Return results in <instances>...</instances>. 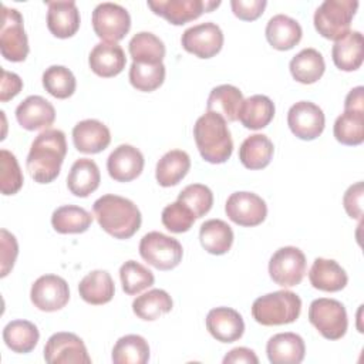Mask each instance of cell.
I'll list each match as a JSON object with an SVG mask.
<instances>
[{
  "label": "cell",
  "mask_w": 364,
  "mask_h": 364,
  "mask_svg": "<svg viewBox=\"0 0 364 364\" xmlns=\"http://www.w3.org/2000/svg\"><path fill=\"white\" fill-rule=\"evenodd\" d=\"M67 155L65 134L60 129H44L33 141L26 166L34 182L50 183L58 175Z\"/></svg>",
  "instance_id": "obj_1"
},
{
  "label": "cell",
  "mask_w": 364,
  "mask_h": 364,
  "mask_svg": "<svg viewBox=\"0 0 364 364\" xmlns=\"http://www.w3.org/2000/svg\"><path fill=\"white\" fill-rule=\"evenodd\" d=\"M92 210L101 229L115 239H129L141 228V212L127 198L107 193L94 202Z\"/></svg>",
  "instance_id": "obj_2"
},
{
  "label": "cell",
  "mask_w": 364,
  "mask_h": 364,
  "mask_svg": "<svg viewBox=\"0 0 364 364\" xmlns=\"http://www.w3.org/2000/svg\"><path fill=\"white\" fill-rule=\"evenodd\" d=\"M193 138L200 156L210 164L226 162L233 152V141L226 119L206 111L193 125Z\"/></svg>",
  "instance_id": "obj_3"
},
{
  "label": "cell",
  "mask_w": 364,
  "mask_h": 364,
  "mask_svg": "<svg viewBox=\"0 0 364 364\" xmlns=\"http://www.w3.org/2000/svg\"><path fill=\"white\" fill-rule=\"evenodd\" d=\"M301 311L300 297L290 290H277L257 297L252 316L262 326H283L296 321Z\"/></svg>",
  "instance_id": "obj_4"
},
{
  "label": "cell",
  "mask_w": 364,
  "mask_h": 364,
  "mask_svg": "<svg viewBox=\"0 0 364 364\" xmlns=\"http://www.w3.org/2000/svg\"><path fill=\"white\" fill-rule=\"evenodd\" d=\"M358 9L357 0H326L314 11V27L328 40H340L350 33L353 17Z\"/></svg>",
  "instance_id": "obj_5"
},
{
  "label": "cell",
  "mask_w": 364,
  "mask_h": 364,
  "mask_svg": "<svg viewBox=\"0 0 364 364\" xmlns=\"http://www.w3.org/2000/svg\"><path fill=\"white\" fill-rule=\"evenodd\" d=\"M309 321L327 340L341 338L348 327L346 307L336 299H316L309 307Z\"/></svg>",
  "instance_id": "obj_6"
},
{
  "label": "cell",
  "mask_w": 364,
  "mask_h": 364,
  "mask_svg": "<svg viewBox=\"0 0 364 364\" xmlns=\"http://www.w3.org/2000/svg\"><path fill=\"white\" fill-rule=\"evenodd\" d=\"M141 257L158 270H171L176 267L183 256L182 245L161 232H149L139 242Z\"/></svg>",
  "instance_id": "obj_7"
},
{
  "label": "cell",
  "mask_w": 364,
  "mask_h": 364,
  "mask_svg": "<svg viewBox=\"0 0 364 364\" xmlns=\"http://www.w3.org/2000/svg\"><path fill=\"white\" fill-rule=\"evenodd\" d=\"M1 26H0V50L1 55L11 61H24L28 55V40L24 31L23 16L18 10L1 6Z\"/></svg>",
  "instance_id": "obj_8"
},
{
  "label": "cell",
  "mask_w": 364,
  "mask_h": 364,
  "mask_svg": "<svg viewBox=\"0 0 364 364\" xmlns=\"http://www.w3.org/2000/svg\"><path fill=\"white\" fill-rule=\"evenodd\" d=\"M91 23L95 34L107 43L122 40L131 28V17L127 9L111 1L100 3L94 9Z\"/></svg>",
  "instance_id": "obj_9"
},
{
  "label": "cell",
  "mask_w": 364,
  "mask_h": 364,
  "mask_svg": "<svg viewBox=\"0 0 364 364\" xmlns=\"http://www.w3.org/2000/svg\"><path fill=\"white\" fill-rule=\"evenodd\" d=\"M270 279L282 287L297 286L306 274V256L294 246L277 249L269 262Z\"/></svg>",
  "instance_id": "obj_10"
},
{
  "label": "cell",
  "mask_w": 364,
  "mask_h": 364,
  "mask_svg": "<svg viewBox=\"0 0 364 364\" xmlns=\"http://www.w3.org/2000/svg\"><path fill=\"white\" fill-rule=\"evenodd\" d=\"M44 360L48 364H90L84 341L74 333H54L44 346Z\"/></svg>",
  "instance_id": "obj_11"
},
{
  "label": "cell",
  "mask_w": 364,
  "mask_h": 364,
  "mask_svg": "<svg viewBox=\"0 0 364 364\" xmlns=\"http://www.w3.org/2000/svg\"><path fill=\"white\" fill-rule=\"evenodd\" d=\"M220 1L210 0H156L148 1V7L173 26H182L198 18L202 13L212 11Z\"/></svg>",
  "instance_id": "obj_12"
},
{
  "label": "cell",
  "mask_w": 364,
  "mask_h": 364,
  "mask_svg": "<svg viewBox=\"0 0 364 364\" xmlns=\"http://www.w3.org/2000/svg\"><path fill=\"white\" fill-rule=\"evenodd\" d=\"M181 44L188 53L199 58H210L222 50L223 33L216 23H200L183 31Z\"/></svg>",
  "instance_id": "obj_13"
},
{
  "label": "cell",
  "mask_w": 364,
  "mask_h": 364,
  "mask_svg": "<svg viewBox=\"0 0 364 364\" xmlns=\"http://www.w3.org/2000/svg\"><path fill=\"white\" fill-rule=\"evenodd\" d=\"M225 212L228 218L239 226H257L267 216L266 202L253 192H233L226 203Z\"/></svg>",
  "instance_id": "obj_14"
},
{
  "label": "cell",
  "mask_w": 364,
  "mask_h": 364,
  "mask_svg": "<svg viewBox=\"0 0 364 364\" xmlns=\"http://www.w3.org/2000/svg\"><path fill=\"white\" fill-rule=\"evenodd\" d=\"M30 299L34 307L41 311L61 310L70 300L67 282L57 274L40 276L31 286Z\"/></svg>",
  "instance_id": "obj_15"
},
{
  "label": "cell",
  "mask_w": 364,
  "mask_h": 364,
  "mask_svg": "<svg viewBox=\"0 0 364 364\" xmlns=\"http://www.w3.org/2000/svg\"><path fill=\"white\" fill-rule=\"evenodd\" d=\"M326 124L323 109L310 101L293 104L287 112V125L300 139L311 141L321 135Z\"/></svg>",
  "instance_id": "obj_16"
},
{
  "label": "cell",
  "mask_w": 364,
  "mask_h": 364,
  "mask_svg": "<svg viewBox=\"0 0 364 364\" xmlns=\"http://www.w3.org/2000/svg\"><path fill=\"white\" fill-rule=\"evenodd\" d=\"M144 155L132 145H118L107 159L109 176L117 182H131L136 179L144 169Z\"/></svg>",
  "instance_id": "obj_17"
},
{
  "label": "cell",
  "mask_w": 364,
  "mask_h": 364,
  "mask_svg": "<svg viewBox=\"0 0 364 364\" xmlns=\"http://www.w3.org/2000/svg\"><path fill=\"white\" fill-rule=\"evenodd\" d=\"M206 328L220 343H233L245 333L242 316L230 307L212 309L206 316Z\"/></svg>",
  "instance_id": "obj_18"
},
{
  "label": "cell",
  "mask_w": 364,
  "mask_h": 364,
  "mask_svg": "<svg viewBox=\"0 0 364 364\" xmlns=\"http://www.w3.org/2000/svg\"><path fill=\"white\" fill-rule=\"evenodd\" d=\"M16 118L27 131L48 129L55 119V109L53 104L41 95H30L17 105Z\"/></svg>",
  "instance_id": "obj_19"
},
{
  "label": "cell",
  "mask_w": 364,
  "mask_h": 364,
  "mask_svg": "<svg viewBox=\"0 0 364 364\" xmlns=\"http://www.w3.org/2000/svg\"><path fill=\"white\" fill-rule=\"evenodd\" d=\"M73 142L82 154H98L111 142V132L98 119H84L73 128Z\"/></svg>",
  "instance_id": "obj_20"
},
{
  "label": "cell",
  "mask_w": 364,
  "mask_h": 364,
  "mask_svg": "<svg viewBox=\"0 0 364 364\" xmlns=\"http://www.w3.org/2000/svg\"><path fill=\"white\" fill-rule=\"evenodd\" d=\"M90 68L98 77L109 78L118 75L127 64V57L117 43H98L88 57Z\"/></svg>",
  "instance_id": "obj_21"
},
{
  "label": "cell",
  "mask_w": 364,
  "mask_h": 364,
  "mask_svg": "<svg viewBox=\"0 0 364 364\" xmlns=\"http://www.w3.org/2000/svg\"><path fill=\"white\" fill-rule=\"evenodd\" d=\"M47 27L58 38L73 37L80 28V11L75 1H47Z\"/></svg>",
  "instance_id": "obj_22"
},
{
  "label": "cell",
  "mask_w": 364,
  "mask_h": 364,
  "mask_svg": "<svg viewBox=\"0 0 364 364\" xmlns=\"http://www.w3.org/2000/svg\"><path fill=\"white\" fill-rule=\"evenodd\" d=\"M266 353L273 364H299L304 358L306 346L296 333H279L269 338Z\"/></svg>",
  "instance_id": "obj_23"
},
{
  "label": "cell",
  "mask_w": 364,
  "mask_h": 364,
  "mask_svg": "<svg viewBox=\"0 0 364 364\" xmlns=\"http://www.w3.org/2000/svg\"><path fill=\"white\" fill-rule=\"evenodd\" d=\"M309 280L314 289L333 293L347 286L348 276L336 260L317 257L310 267Z\"/></svg>",
  "instance_id": "obj_24"
},
{
  "label": "cell",
  "mask_w": 364,
  "mask_h": 364,
  "mask_svg": "<svg viewBox=\"0 0 364 364\" xmlns=\"http://www.w3.org/2000/svg\"><path fill=\"white\" fill-rule=\"evenodd\" d=\"M266 38L269 44L280 51L293 48L301 40L303 30L299 21L286 16L276 14L266 24Z\"/></svg>",
  "instance_id": "obj_25"
},
{
  "label": "cell",
  "mask_w": 364,
  "mask_h": 364,
  "mask_svg": "<svg viewBox=\"0 0 364 364\" xmlns=\"http://www.w3.org/2000/svg\"><path fill=\"white\" fill-rule=\"evenodd\" d=\"M100 182L101 175L98 165L90 158L77 159L67 176L68 191L78 198H87L91 195L100 186Z\"/></svg>",
  "instance_id": "obj_26"
},
{
  "label": "cell",
  "mask_w": 364,
  "mask_h": 364,
  "mask_svg": "<svg viewBox=\"0 0 364 364\" xmlns=\"http://www.w3.org/2000/svg\"><path fill=\"white\" fill-rule=\"evenodd\" d=\"M331 57L336 67L341 71L358 70L364 58L363 34L360 31H350L337 40L331 48Z\"/></svg>",
  "instance_id": "obj_27"
},
{
  "label": "cell",
  "mask_w": 364,
  "mask_h": 364,
  "mask_svg": "<svg viewBox=\"0 0 364 364\" xmlns=\"http://www.w3.org/2000/svg\"><path fill=\"white\" fill-rule=\"evenodd\" d=\"M274 104L269 97L256 94L243 100L237 119L247 129H262L270 124L274 117Z\"/></svg>",
  "instance_id": "obj_28"
},
{
  "label": "cell",
  "mask_w": 364,
  "mask_h": 364,
  "mask_svg": "<svg viewBox=\"0 0 364 364\" xmlns=\"http://www.w3.org/2000/svg\"><path fill=\"white\" fill-rule=\"evenodd\" d=\"M78 293L88 304H105L114 297V280L107 270H92L80 282Z\"/></svg>",
  "instance_id": "obj_29"
},
{
  "label": "cell",
  "mask_w": 364,
  "mask_h": 364,
  "mask_svg": "<svg viewBox=\"0 0 364 364\" xmlns=\"http://www.w3.org/2000/svg\"><path fill=\"white\" fill-rule=\"evenodd\" d=\"M189 169V155L182 149H172L158 161L155 178L161 186L169 188L178 185L186 176Z\"/></svg>",
  "instance_id": "obj_30"
},
{
  "label": "cell",
  "mask_w": 364,
  "mask_h": 364,
  "mask_svg": "<svg viewBox=\"0 0 364 364\" xmlns=\"http://www.w3.org/2000/svg\"><path fill=\"white\" fill-rule=\"evenodd\" d=\"M291 77L301 84H313L318 81L326 70V63L320 51L316 48H303L289 64Z\"/></svg>",
  "instance_id": "obj_31"
},
{
  "label": "cell",
  "mask_w": 364,
  "mask_h": 364,
  "mask_svg": "<svg viewBox=\"0 0 364 364\" xmlns=\"http://www.w3.org/2000/svg\"><path fill=\"white\" fill-rule=\"evenodd\" d=\"M242 102L243 95L237 87L230 84H222L210 91L206 102V109L219 114L229 122H233L237 119Z\"/></svg>",
  "instance_id": "obj_32"
},
{
  "label": "cell",
  "mask_w": 364,
  "mask_h": 364,
  "mask_svg": "<svg viewBox=\"0 0 364 364\" xmlns=\"http://www.w3.org/2000/svg\"><path fill=\"white\" fill-rule=\"evenodd\" d=\"M273 142L263 134L247 136L239 148V159L247 169H263L273 158Z\"/></svg>",
  "instance_id": "obj_33"
},
{
  "label": "cell",
  "mask_w": 364,
  "mask_h": 364,
  "mask_svg": "<svg viewBox=\"0 0 364 364\" xmlns=\"http://www.w3.org/2000/svg\"><path fill=\"white\" fill-rule=\"evenodd\" d=\"M202 247L210 255H225L233 243V230L222 219H209L202 223L199 230Z\"/></svg>",
  "instance_id": "obj_34"
},
{
  "label": "cell",
  "mask_w": 364,
  "mask_h": 364,
  "mask_svg": "<svg viewBox=\"0 0 364 364\" xmlns=\"http://www.w3.org/2000/svg\"><path fill=\"white\" fill-rule=\"evenodd\" d=\"M40 338L38 328L28 320H13L3 330L6 346L18 354H26L34 350Z\"/></svg>",
  "instance_id": "obj_35"
},
{
  "label": "cell",
  "mask_w": 364,
  "mask_h": 364,
  "mask_svg": "<svg viewBox=\"0 0 364 364\" xmlns=\"http://www.w3.org/2000/svg\"><path fill=\"white\" fill-rule=\"evenodd\" d=\"M173 301L171 296L162 289H152L132 301L134 314L145 321H154L161 316L169 313L172 310Z\"/></svg>",
  "instance_id": "obj_36"
},
{
  "label": "cell",
  "mask_w": 364,
  "mask_h": 364,
  "mask_svg": "<svg viewBox=\"0 0 364 364\" xmlns=\"http://www.w3.org/2000/svg\"><path fill=\"white\" fill-rule=\"evenodd\" d=\"M92 223V216L84 208L75 205H64L57 208L51 215V225L55 232L84 233Z\"/></svg>",
  "instance_id": "obj_37"
},
{
  "label": "cell",
  "mask_w": 364,
  "mask_h": 364,
  "mask_svg": "<svg viewBox=\"0 0 364 364\" xmlns=\"http://www.w3.org/2000/svg\"><path fill=\"white\" fill-rule=\"evenodd\" d=\"M114 364H145L149 360L148 341L138 334H127L115 343L111 354Z\"/></svg>",
  "instance_id": "obj_38"
},
{
  "label": "cell",
  "mask_w": 364,
  "mask_h": 364,
  "mask_svg": "<svg viewBox=\"0 0 364 364\" xmlns=\"http://www.w3.org/2000/svg\"><path fill=\"white\" fill-rule=\"evenodd\" d=\"M128 48L134 63H148V64L162 63L166 51L164 41L149 31L136 33L131 38Z\"/></svg>",
  "instance_id": "obj_39"
},
{
  "label": "cell",
  "mask_w": 364,
  "mask_h": 364,
  "mask_svg": "<svg viewBox=\"0 0 364 364\" xmlns=\"http://www.w3.org/2000/svg\"><path fill=\"white\" fill-rule=\"evenodd\" d=\"M336 139L343 145H360L364 141V111L344 109L333 128Z\"/></svg>",
  "instance_id": "obj_40"
},
{
  "label": "cell",
  "mask_w": 364,
  "mask_h": 364,
  "mask_svg": "<svg viewBox=\"0 0 364 364\" xmlns=\"http://www.w3.org/2000/svg\"><path fill=\"white\" fill-rule=\"evenodd\" d=\"M165 80V65L164 63L148 64V63H134L129 68V82L134 88L144 92L155 91L162 85Z\"/></svg>",
  "instance_id": "obj_41"
},
{
  "label": "cell",
  "mask_w": 364,
  "mask_h": 364,
  "mask_svg": "<svg viewBox=\"0 0 364 364\" xmlns=\"http://www.w3.org/2000/svg\"><path fill=\"white\" fill-rule=\"evenodd\" d=\"M43 87L50 95L58 100H65L74 94L77 81L67 67L51 65L43 73Z\"/></svg>",
  "instance_id": "obj_42"
},
{
  "label": "cell",
  "mask_w": 364,
  "mask_h": 364,
  "mask_svg": "<svg viewBox=\"0 0 364 364\" xmlns=\"http://www.w3.org/2000/svg\"><path fill=\"white\" fill-rule=\"evenodd\" d=\"M119 279L122 283V290L129 296L141 293L142 290L151 287L155 282L154 273L135 260H127L119 267Z\"/></svg>",
  "instance_id": "obj_43"
},
{
  "label": "cell",
  "mask_w": 364,
  "mask_h": 364,
  "mask_svg": "<svg viewBox=\"0 0 364 364\" xmlns=\"http://www.w3.org/2000/svg\"><path fill=\"white\" fill-rule=\"evenodd\" d=\"M0 189L3 195L17 193L24 182L23 172L14 154L7 149L0 151Z\"/></svg>",
  "instance_id": "obj_44"
},
{
  "label": "cell",
  "mask_w": 364,
  "mask_h": 364,
  "mask_svg": "<svg viewBox=\"0 0 364 364\" xmlns=\"http://www.w3.org/2000/svg\"><path fill=\"white\" fill-rule=\"evenodd\" d=\"M178 200L185 203L198 219L205 216L212 209L213 193L206 185L191 183L181 191Z\"/></svg>",
  "instance_id": "obj_45"
},
{
  "label": "cell",
  "mask_w": 364,
  "mask_h": 364,
  "mask_svg": "<svg viewBox=\"0 0 364 364\" xmlns=\"http://www.w3.org/2000/svg\"><path fill=\"white\" fill-rule=\"evenodd\" d=\"M162 225L172 233H183L188 232L196 220L193 212L181 200L169 203L164 208L162 215Z\"/></svg>",
  "instance_id": "obj_46"
},
{
  "label": "cell",
  "mask_w": 364,
  "mask_h": 364,
  "mask_svg": "<svg viewBox=\"0 0 364 364\" xmlns=\"http://www.w3.org/2000/svg\"><path fill=\"white\" fill-rule=\"evenodd\" d=\"M0 255H1V270H0V276L6 277L9 274V272L13 269L14 262L17 259L18 255V245L17 240L14 237V235H11L10 232H7L6 229L0 230Z\"/></svg>",
  "instance_id": "obj_47"
},
{
  "label": "cell",
  "mask_w": 364,
  "mask_h": 364,
  "mask_svg": "<svg viewBox=\"0 0 364 364\" xmlns=\"http://www.w3.org/2000/svg\"><path fill=\"white\" fill-rule=\"evenodd\" d=\"M266 0H232L230 7L233 14L245 21H253L263 14Z\"/></svg>",
  "instance_id": "obj_48"
},
{
  "label": "cell",
  "mask_w": 364,
  "mask_h": 364,
  "mask_svg": "<svg viewBox=\"0 0 364 364\" xmlns=\"http://www.w3.org/2000/svg\"><path fill=\"white\" fill-rule=\"evenodd\" d=\"M363 182H355L346 191L343 196V206L347 215L353 219H361L363 216Z\"/></svg>",
  "instance_id": "obj_49"
},
{
  "label": "cell",
  "mask_w": 364,
  "mask_h": 364,
  "mask_svg": "<svg viewBox=\"0 0 364 364\" xmlns=\"http://www.w3.org/2000/svg\"><path fill=\"white\" fill-rule=\"evenodd\" d=\"M23 88V81L16 73H9L1 70V88H0V101L6 102L14 98Z\"/></svg>",
  "instance_id": "obj_50"
},
{
  "label": "cell",
  "mask_w": 364,
  "mask_h": 364,
  "mask_svg": "<svg viewBox=\"0 0 364 364\" xmlns=\"http://www.w3.org/2000/svg\"><path fill=\"white\" fill-rule=\"evenodd\" d=\"M257 364L259 358L253 350L246 347H236L223 357V364Z\"/></svg>",
  "instance_id": "obj_51"
},
{
  "label": "cell",
  "mask_w": 364,
  "mask_h": 364,
  "mask_svg": "<svg viewBox=\"0 0 364 364\" xmlns=\"http://www.w3.org/2000/svg\"><path fill=\"white\" fill-rule=\"evenodd\" d=\"M344 109L364 111V88L361 85L353 88L344 101Z\"/></svg>",
  "instance_id": "obj_52"
}]
</instances>
